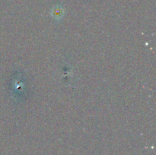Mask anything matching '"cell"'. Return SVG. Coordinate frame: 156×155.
Masks as SVG:
<instances>
[{
  "instance_id": "1",
  "label": "cell",
  "mask_w": 156,
  "mask_h": 155,
  "mask_svg": "<svg viewBox=\"0 0 156 155\" xmlns=\"http://www.w3.org/2000/svg\"><path fill=\"white\" fill-rule=\"evenodd\" d=\"M62 14H63V9L59 5L56 6L53 9V15L55 18H59V17L62 16Z\"/></svg>"
}]
</instances>
